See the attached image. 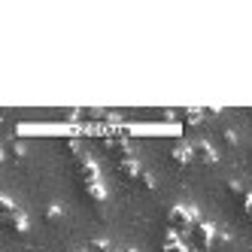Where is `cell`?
<instances>
[{
	"label": "cell",
	"instance_id": "4",
	"mask_svg": "<svg viewBox=\"0 0 252 252\" xmlns=\"http://www.w3.org/2000/svg\"><path fill=\"white\" fill-rule=\"evenodd\" d=\"M116 170H119V176H122V179H128V183H137V179H140V173H143V167L137 164V158L116 161Z\"/></svg>",
	"mask_w": 252,
	"mask_h": 252
},
{
	"label": "cell",
	"instance_id": "12",
	"mask_svg": "<svg viewBox=\"0 0 252 252\" xmlns=\"http://www.w3.org/2000/svg\"><path fill=\"white\" fill-rule=\"evenodd\" d=\"M43 216H46V222H58V219H61V216H64V210H61L58 204H49Z\"/></svg>",
	"mask_w": 252,
	"mask_h": 252
},
{
	"label": "cell",
	"instance_id": "19",
	"mask_svg": "<svg viewBox=\"0 0 252 252\" xmlns=\"http://www.w3.org/2000/svg\"><path fill=\"white\" fill-rule=\"evenodd\" d=\"M73 252H79V249H73Z\"/></svg>",
	"mask_w": 252,
	"mask_h": 252
},
{
	"label": "cell",
	"instance_id": "17",
	"mask_svg": "<svg viewBox=\"0 0 252 252\" xmlns=\"http://www.w3.org/2000/svg\"><path fill=\"white\" fill-rule=\"evenodd\" d=\"M191 252H210V249H191Z\"/></svg>",
	"mask_w": 252,
	"mask_h": 252
},
{
	"label": "cell",
	"instance_id": "8",
	"mask_svg": "<svg viewBox=\"0 0 252 252\" xmlns=\"http://www.w3.org/2000/svg\"><path fill=\"white\" fill-rule=\"evenodd\" d=\"M25 143H15V140H9L6 146H3V152H0V158H25Z\"/></svg>",
	"mask_w": 252,
	"mask_h": 252
},
{
	"label": "cell",
	"instance_id": "16",
	"mask_svg": "<svg viewBox=\"0 0 252 252\" xmlns=\"http://www.w3.org/2000/svg\"><path fill=\"white\" fill-rule=\"evenodd\" d=\"M243 210H246V213H249V216H252V191H249V194H246V197H243Z\"/></svg>",
	"mask_w": 252,
	"mask_h": 252
},
{
	"label": "cell",
	"instance_id": "14",
	"mask_svg": "<svg viewBox=\"0 0 252 252\" xmlns=\"http://www.w3.org/2000/svg\"><path fill=\"white\" fill-rule=\"evenodd\" d=\"M225 189H228L231 194H243V186L237 183V179H228V186H225Z\"/></svg>",
	"mask_w": 252,
	"mask_h": 252
},
{
	"label": "cell",
	"instance_id": "9",
	"mask_svg": "<svg viewBox=\"0 0 252 252\" xmlns=\"http://www.w3.org/2000/svg\"><path fill=\"white\" fill-rule=\"evenodd\" d=\"M0 210H3V219L12 216V213H19V207H15V201H12L9 194H0Z\"/></svg>",
	"mask_w": 252,
	"mask_h": 252
},
{
	"label": "cell",
	"instance_id": "15",
	"mask_svg": "<svg viewBox=\"0 0 252 252\" xmlns=\"http://www.w3.org/2000/svg\"><path fill=\"white\" fill-rule=\"evenodd\" d=\"M213 243H231V234L228 231H216V240Z\"/></svg>",
	"mask_w": 252,
	"mask_h": 252
},
{
	"label": "cell",
	"instance_id": "2",
	"mask_svg": "<svg viewBox=\"0 0 252 252\" xmlns=\"http://www.w3.org/2000/svg\"><path fill=\"white\" fill-rule=\"evenodd\" d=\"M76 161V176H79V186H88V183H100V170H97V164L88 155H79V158H73Z\"/></svg>",
	"mask_w": 252,
	"mask_h": 252
},
{
	"label": "cell",
	"instance_id": "6",
	"mask_svg": "<svg viewBox=\"0 0 252 252\" xmlns=\"http://www.w3.org/2000/svg\"><path fill=\"white\" fill-rule=\"evenodd\" d=\"M3 225H6V231H12V234H28V216L19 210V213L6 216V219H3Z\"/></svg>",
	"mask_w": 252,
	"mask_h": 252
},
{
	"label": "cell",
	"instance_id": "13",
	"mask_svg": "<svg viewBox=\"0 0 252 252\" xmlns=\"http://www.w3.org/2000/svg\"><path fill=\"white\" fill-rule=\"evenodd\" d=\"M222 143L225 146H237V134H234L231 128H222Z\"/></svg>",
	"mask_w": 252,
	"mask_h": 252
},
{
	"label": "cell",
	"instance_id": "11",
	"mask_svg": "<svg viewBox=\"0 0 252 252\" xmlns=\"http://www.w3.org/2000/svg\"><path fill=\"white\" fill-rule=\"evenodd\" d=\"M137 186H140V189H146V191H155V176L143 170V173H140V179H137Z\"/></svg>",
	"mask_w": 252,
	"mask_h": 252
},
{
	"label": "cell",
	"instance_id": "7",
	"mask_svg": "<svg viewBox=\"0 0 252 252\" xmlns=\"http://www.w3.org/2000/svg\"><path fill=\"white\" fill-rule=\"evenodd\" d=\"M82 191H85V197L92 204H103L106 201V189L100 186V183H88V186H82Z\"/></svg>",
	"mask_w": 252,
	"mask_h": 252
},
{
	"label": "cell",
	"instance_id": "3",
	"mask_svg": "<svg viewBox=\"0 0 252 252\" xmlns=\"http://www.w3.org/2000/svg\"><path fill=\"white\" fill-rule=\"evenodd\" d=\"M191 155H194V161H201V164H216V161H219V152H216L207 140L191 143Z\"/></svg>",
	"mask_w": 252,
	"mask_h": 252
},
{
	"label": "cell",
	"instance_id": "1",
	"mask_svg": "<svg viewBox=\"0 0 252 252\" xmlns=\"http://www.w3.org/2000/svg\"><path fill=\"white\" fill-rule=\"evenodd\" d=\"M189 237H191V243H194L191 249H210V246H213V240H216V228H213L210 222H204V219H201V222H197V225L189 231Z\"/></svg>",
	"mask_w": 252,
	"mask_h": 252
},
{
	"label": "cell",
	"instance_id": "18",
	"mask_svg": "<svg viewBox=\"0 0 252 252\" xmlns=\"http://www.w3.org/2000/svg\"><path fill=\"white\" fill-rule=\"evenodd\" d=\"M249 161H252V149H249Z\"/></svg>",
	"mask_w": 252,
	"mask_h": 252
},
{
	"label": "cell",
	"instance_id": "10",
	"mask_svg": "<svg viewBox=\"0 0 252 252\" xmlns=\"http://www.w3.org/2000/svg\"><path fill=\"white\" fill-rule=\"evenodd\" d=\"M204 116H207L204 110H186V113H183L186 125H201V122H204Z\"/></svg>",
	"mask_w": 252,
	"mask_h": 252
},
{
	"label": "cell",
	"instance_id": "5",
	"mask_svg": "<svg viewBox=\"0 0 252 252\" xmlns=\"http://www.w3.org/2000/svg\"><path fill=\"white\" fill-rule=\"evenodd\" d=\"M170 161H173L176 167H189L191 161H194L191 146H189V143H176V146H170Z\"/></svg>",
	"mask_w": 252,
	"mask_h": 252
}]
</instances>
